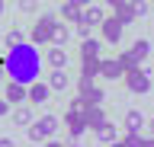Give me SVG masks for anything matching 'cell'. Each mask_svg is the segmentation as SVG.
I'll return each mask as SVG.
<instances>
[{
    "instance_id": "1",
    "label": "cell",
    "mask_w": 154,
    "mask_h": 147,
    "mask_svg": "<svg viewBox=\"0 0 154 147\" xmlns=\"http://www.w3.org/2000/svg\"><path fill=\"white\" fill-rule=\"evenodd\" d=\"M55 131H58V118L55 115H42L38 122L29 125V141L32 144H45L48 137H55Z\"/></svg>"
},
{
    "instance_id": "2",
    "label": "cell",
    "mask_w": 154,
    "mask_h": 147,
    "mask_svg": "<svg viewBox=\"0 0 154 147\" xmlns=\"http://www.w3.org/2000/svg\"><path fill=\"white\" fill-rule=\"evenodd\" d=\"M125 87L132 90V93H138V96H141V93H148V90H151V74H148L141 64H138V67H132V70H125Z\"/></svg>"
},
{
    "instance_id": "3",
    "label": "cell",
    "mask_w": 154,
    "mask_h": 147,
    "mask_svg": "<svg viewBox=\"0 0 154 147\" xmlns=\"http://www.w3.org/2000/svg\"><path fill=\"white\" fill-rule=\"evenodd\" d=\"M77 93H80V99H84V106H103V87H96L90 77L77 80Z\"/></svg>"
},
{
    "instance_id": "4",
    "label": "cell",
    "mask_w": 154,
    "mask_h": 147,
    "mask_svg": "<svg viewBox=\"0 0 154 147\" xmlns=\"http://www.w3.org/2000/svg\"><path fill=\"white\" fill-rule=\"evenodd\" d=\"M100 32H103V42H109V45H116V42L122 39L125 26H122V19H119V16H106V19L100 22Z\"/></svg>"
},
{
    "instance_id": "5",
    "label": "cell",
    "mask_w": 154,
    "mask_h": 147,
    "mask_svg": "<svg viewBox=\"0 0 154 147\" xmlns=\"http://www.w3.org/2000/svg\"><path fill=\"white\" fill-rule=\"evenodd\" d=\"M51 26H55V16H42V19L32 26L29 39L35 42V45H48V42H51Z\"/></svg>"
},
{
    "instance_id": "6",
    "label": "cell",
    "mask_w": 154,
    "mask_h": 147,
    "mask_svg": "<svg viewBox=\"0 0 154 147\" xmlns=\"http://www.w3.org/2000/svg\"><path fill=\"white\" fill-rule=\"evenodd\" d=\"M100 77H106V80H119V77H125V67H122V61L119 58H100Z\"/></svg>"
},
{
    "instance_id": "7",
    "label": "cell",
    "mask_w": 154,
    "mask_h": 147,
    "mask_svg": "<svg viewBox=\"0 0 154 147\" xmlns=\"http://www.w3.org/2000/svg\"><path fill=\"white\" fill-rule=\"evenodd\" d=\"M84 118H87V128H90V131H96L100 125H106L103 106H84Z\"/></svg>"
},
{
    "instance_id": "8",
    "label": "cell",
    "mask_w": 154,
    "mask_h": 147,
    "mask_svg": "<svg viewBox=\"0 0 154 147\" xmlns=\"http://www.w3.org/2000/svg\"><path fill=\"white\" fill-rule=\"evenodd\" d=\"M3 96L10 99V106H19V102H26V99H29V90L23 87V83H7Z\"/></svg>"
},
{
    "instance_id": "9",
    "label": "cell",
    "mask_w": 154,
    "mask_h": 147,
    "mask_svg": "<svg viewBox=\"0 0 154 147\" xmlns=\"http://www.w3.org/2000/svg\"><path fill=\"white\" fill-rule=\"evenodd\" d=\"M103 19H106V13L100 10V7H93V3L80 10V22H84V26H90V29H93V26H100Z\"/></svg>"
},
{
    "instance_id": "10",
    "label": "cell",
    "mask_w": 154,
    "mask_h": 147,
    "mask_svg": "<svg viewBox=\"0 0 154 147\" xmlns=\"http://www.w3.org/2000/svg\"><path fill=\"white\" fill-rule=\"evenodd\" d=\"M48 96H51V87H48V83H32V87H29V102H32V106L48 102Z\"/></svg>"
},
{
    "instance_id": "11",
    "label": "cell",
    "mask_w": 154,
    "mask_h": 147,
    "mask_svg": "<svg viewBox=\"0 0 154 147\" xmlns=\"http://www.w3.org/2000/svg\"><path fill=\"white\" fill-rule=\"evenodd\" d=\"M48 87L55 90V93H61V90L71 87V77L64 74V67H51V77H48Z\"/></svg>"
},
{
    "instance_id": "12",
    "label": "cell",
    "mask_w": 154,
    "mask_h": 147,
    "mask_svg": "<svg viewBox=\"0 0 154 147\" xmlns=\"http://www.w3.org/2000/svg\"><path fill=\"white\" fill-rule=\"evenodd\" d=\"M100 51H103L100 39H93V35L80 39V58H100Z\"/></svg>"
},
{
    "instance_id": "13",
    "label": "cell",
    "mask_w": 154,
    "mask_h": 147,
    "mask_svg": "<svg viewBox=\"0 0 154 147\" xmlns=\"http://www.w3.org/2000/svg\"><path fill=\"white\" fill-rule=\"evenodd\" d=\"M45 61H48V67H67V54H64V48H61V45H51Z\"/></svg>"
},
{
    "instance_id": "14",
    "label": "cell",
    "mask_w": 154,
    "mask_h": 147,
    "mask_svg": "<svg viewBox=\"0 0 154 147\" xmlns=\"http://www.w3.org/2000/svg\"><path fill=\"white\" fill-rule=\"evenodd\" d=\"M141 125H144L141 109H128L125 112V131H141Z\"/></svg>"
},
{
    "instance_id": "15",
    "label": "cell",
    "mask_w": 154,
    "mask_h": 147,
    "mask_svg": "<svg viewBox=\"0 0 154 147\" xmlns=\"http://www.w3.org/2000/svg\"><path fill=\"white\" fill-rule=\"evenodd\" d=\"M96 141H100V144H112V141H119L116 125H109V122H106V125H100V128H96Z\"/></svg>"
},
{
    "instance_id": "16",
    "label": "cell",
    "mask_w": 154,
    "mask_h": 147,
    "mask_svg": "<svg viewBox=\"0 0 154 147\" xmlns=\"http://www.w3.org/2000/svg\"><path fill=\"white\" fill-rule=\"evenodd\" d=\"M128 54H132L135 61H138V64H141V61H148V54H151V42H144V39H138L132 45V48H128Z\"/></svg>"
},
{
    "instance_id": "17",
    "label": "cell",
    "mask_w": 154,
    "mask_h": 147,
    "mask_svg": "<svg viewBox=\"0 0 154 147\" xmlns=\"http://www.w3.org/2000/svg\"><path fill=\"white\" fill-rule=\"evenodd\" d=\"M80 77H100V58H80Z\"/></svg>"
},
{
    "instance_id": "18",
    "label": "cell",
    "mask_w": 154,
    "mask_h": 147,
    "mask_svg": "<svg viewBox=\"0 0 154 147\" xmlns=\"http://www.w3.org/2000/svg\"><path fill=\"white\" fill-rule=\"evenodd\" d=\"M67 39H71V32H67V26L55 19V26H51V45H64Z\"/></svg>"
},
{
    "instance_id": "19",
    "label": "cell",
    "mask_w": 154,
    "mask_h": 147,
    "mask_svg": "<svg viewBox=\"0 0 154 147\" xmlns=\"http://www.w3.org/2000/svg\"><path fill=\"white\" fill-rule=\"evenodd\" d=\"M13 122H16L19 128H29V125H32V109H26L23 102H19V109L13 112Z\"/></svg>"
},
{
    "instance_id": "20",
    "label": "cell",
    "mask_w": 154,
    "mask_h": 147,
    "mask_svg": "<svg viewBox=\"0 0 154 147\" xmlns=\"http://www.w3.org/2000/svg\"><path fill=\"white\" fill-rule=\"evenodd\" d=\"M116 16L122 19V26H128V22H135V19H138V16H135V10H132V3H128V0H125L122 7H116Z\"/></svg>"
},
{
    "instance_id": "21",
    "label": "cell",
    "mask_w": 154,
    "mask_h": 147,
    "mask_svg": "<svg viewBox=\"0 0 154 147\" xmlns=\"http://www.w3.org/2000/svg\"><path fill=\"white\" fill-rule=\"evenodd\" d=\"M61 16H64L67 22H80V7H74V3H67V0H64V7H61Z\"/></svg>"
},
{
    "instance_id": "22",
    "label": "cell",
    "mask_w": 154,
    "mask_h": 147,
    "mask_svg": "<svg viewBox=\"0 0 154 147\" xmlns=\"http://www.w3.org/2000/svg\"><path fill=\"white\" fill-rule=\"evenodd\" d=\"M122 144H125V147H138V144H144V137L138 134V131H125V137H122Z\"/></svg>"
},
{
    "instance_id": "23",
    "label": "cell",
    "mask_w": 154,
    "mask_h": 147,
    "mask_svg": "<svg viewBox=\"0 0 154 147\" xmlns=\"http://www.w3.org/2000/svg\"><path fill=\"white\" fill-rule=\"evenodd\" d=\"M128 3H132L135 16H144V13H148V0H128Z\"/></svg>"
},
{
    "instance_id": "24",
    "label": "cell",
    "mask_w": 154,
    "mask_h": 147,
    "mask_svg": "<svg viewBox=\"0 0 154 147\" xmlns=\"http://www.w3.org/2000/svg\"><path fill=\"white\" fill-rule=\"evenodd\" d=\"M119 61H122V67H125V70H132V67H138V61H135L132 54H128V51H125V54H119Z\"/></svg>"
},
{
    "instance_id": "25",
    "label": "cell",
    "mask_w": 154,
    "mask_h": 147,
    "mask_svg": "<svg viewBox=\"0 0 154 147\" xmlns=\"http://www.w3.org/2000/svg\"><path fill=\"white\" fill-rule=\"evenodd\" d=\"M3 115H10V99L7 96H0V118Z\"/></svg>"
},
{
    "instance_id": "26",
    "label": "cell",
    "mask_w": 154,
    "mask_h": 147,
    "mask_svg": "<svg viewBox=\"0 0 154 147\" xmlns=\"http://www.w3.org/2000/svg\"><path fill=\"white\" fill-rule=\"evenodd\" d=\"M19 10L29 13V10H35V0H19Z\"/></svg>"
},
{
    "instance_id": "27",
    "label": "cell",
    "mask_w": 154,
    "mask_h": 147,
    "mask_svg": "<svg viewBox=\"0 0 154 147\" xmlns=\"http://www.w3.org/2000/svg\"><path fill=\"white\" fill-rule=\"evenodd\" d=\"M19 39H23V32H16V29L7 35V42H10V45H19Z\"/></svg>"
},
{
    "instance_id": "28",
    "label": "cell",
    "mask_w": 154,
    "mask_h": 147,
    "mask_svg": "<svg viewBox=\"0 0 154 147\" xmlns=\"http://www.w3.org/2000/svg\"><path fill=\"white\" fill-rule=\"evenodd\" d=\"M67 3H74V7H80V10H84V7H90L93 0H67Z\"/></svg>"
},
{
    "instance_id": "29",
    "label": "cell",
    "mask_w": 154,
    "mask_h": 147,
    "mask_svg": "<svg viewBox=\"0 0 154 147\" xmlns=\"http://www.w3.org/2000/svg\"><path fill=\"white\" fill-rule=\"evenodd\" d=\"M106 3H109V7H112V10H116V7H122L125 0H106Z\"/></svg>"
},
{
    "instance_id": "30",
    "label": "cell",
    "mask_w": 154,
    "mask_h": 147,
    "mask_svg": "<svg viewBox=\"0 0 154 147\" xmlns=\"http://www.w3.org/2000/svg\"><path fill=\"white\" fill-rule=\"evenodd\" d=\"M148 128H151V134H154V118H151V122H148Z\"/></svg>"
},
{
    "instance_id": "31",
    "label": "cell",
    "mask_w": 154,
    "mask_h": 147,
    "mask_svg": "<svg viewBox=\"0 0 154 147\" xmlns=\"http://www.w3.org/2000/svg\"><path fill=\"white\" fill-rule=\"evenodd\" d=\"M0 16H3V0H0Z\"/></svg>"
},
{
    "instance_id": "32",
    "label": "cell",
    "mask_w": 154,
    "mask_h": 147,
    "mask_svg": "<svg viewBox=\"0 0 154 147\" xmlns=\"http://www.w3.org/2000/svg\"><path fill=\"white\" fill-rule=\"evenodd\" d=\"M0 80H3V64H0Z\"/></svg>"
},
{
    "instance_id": "33",
    "label": "cell",
    "mask_w": 154,
    "mask_h": 147,
    "mask_svg": "<svg viewBox=\"0 0 154 147\" xmlns=\"http://www.w3.org/2000/svg\"><path fill=\"white\" fill-rule=\"evenodd\" d=\"M151 3H154V0H151Z\"/></svg>"
}]
</instances>
